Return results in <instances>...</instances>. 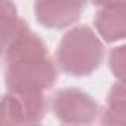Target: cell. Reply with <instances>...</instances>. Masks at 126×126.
I'll return each instance as SVG.
<instances>
[{
	"mask_svg": "<svg viewBox=\"0 0 126 126\" xmlns=\"http://www.w3.org/2000/svg\"><path fill=\"white\" fill-rule=\"evenodd\" d=\"M0 16H2V46L3 49H6L11 43H14L19 37L30 33L27 22L18 16L16 8L14 3L3 0L0 3Z\"/></svg>",
	"mask_w": 126,
	"mask_h": 126,
	"instance_id": "cell-7",
	"label": "cell"
},
{
	"mask_svg": "<svg viewBox=\"0 0 126 126\" xmlns=\"http://www.w3.org/2000/svg\"><path fill=\"white\" fill-rule=\"evenodd\" d=\"M5 80L11 94H43L56 82V67L49 58L45 42L34 33H27L6 49Z\"/></svg>",
	"mask_w": 126,
	"mask_h": 126,
	"instance_id": "cell-1",
	"label": "cell"
},
{
	"mask_svg": "<svg viewBox=\"0 0 126 126\" xmlns=\"http://www.w3.org/2000/svg\"><path fill=\"white\" fill-rule=\"evenodd\" d=\"M102 40L88 25H77L68 30L56 47V64L68 76H89L102 64Z\"/></svg>",
	"mask_w": 126,
	"mask_h": 126,
	"instance_id": "cell-2",
	"label": "cell"
},
{
	"mask_svg": "<svg viewBox=\"0 0 126 126\" xmlns=\"http://www.w3.org/2000/svg\"><path fill=\"white\" fill-rule=\"evenodd\" d=\"M108 67L117 82H126V43L114 47L110 52Z\"/></svg>",
	"mask_w": 126,
	"mask_h": 126,
	"instance_id": "cell-9",
	"label": "cell"
},
{
	"mask_svg": "<svg viewBox=\"0 0 126 126\" xmlns=\"http://www.w3.org/2000/svg\"><path fill=\"white\" fill-rule=\"evenodd\" d=\"M46 113L43 94H11L2 98V126L39 125Z\"/></svg>",
	"mask_w": 126,
	"mask_h": 126,
	"instance_id": "cell-4",
	"label": "cell"
},
{
	"mask_svg": "<svg viewBox=\"0 0 126 126\" xmlns=\"http://www.w3.org/2000/svg\"><path fill=\"white\" fill-rule=\"evenodd\" d=\"M95 28L102 42L114 43L126 39V2L98 3Z\"/></svg>",
	"mask_w": 126,
	"mask_h": 126,
	"instance_id": "cell-6",
	"label": "cell"
},
{
	"mask_svg": "<svg viewBox=\"0 0 126 126\" xmlns=\"http://www.w3.org/2000/svg\"><path fill=\"white\" fill-rule=\"evenodd\" d=\"M102 126H126V98H108L101 116Z\"/></svg>",
	"mask_w": 126,
	"mask_h": 126,
	"instance_id": "cell-8",
	"label": "cell"
},
{
	"mask_svg": "<svg viewBox=\"0 0 126 126\" xmlns=\"http://www.w3.org/2000/svg\"><path fill=\"white\" fill-rule=\"evenodd\" d=\"M108 98H119L123 96L126 98V82H117L108 92Z\"/></svg>",
	"mask_w": 126,
	"mask_h": 126,
	"instance_id": "cell-10",
	"label": "cell"
},
{
	"mask_svg": "<svg viewBox=\"0 0 126 126\" xmlns=\"http://www.w3.org/2000/svg\"><path fill=\"white\" fill-rule=\"evenodd\" d=\"M85 8V2L42 0L34 3V16L40 25L52 30H61L76 24Z\"/></svg>",
	"mask_w": 126,
	"mask_h": 126,
	"instance_id": "cell-5",
	"label": "cell"
},
{
	"mask_svg": "<svg viewBox=\"0 0 126 126\" xmlns=\"http://www.w3.org/2000/svg\"><path fill=\"white\" fill-rule=\"evenodd\" d=\"M55 117L65 126H88L99 114L98 102L79 88L59 89L50 102Z\"/></svg>",
	"mask_w": 126,
	"mask_h": 126,
	"instance_id": "cell-3",
	"label": "cell"
},
{
	"mask_svg": "<svg viewBox=\"0 0 126 126\" xmlns=\"http://www.w3.org/2000/svg\"><path fill=\"white\" fill-rule=\"evenodd\" d=\"M25 126H40V125H25Z\"/></svg>",
	"mask_w": 126,
	"mask_h": 126,
	"instance_id": "cell-11",
	"label": "cell"
}]
</instances>
